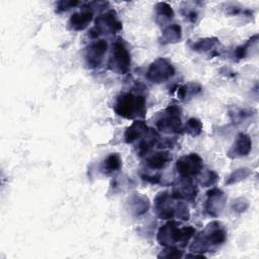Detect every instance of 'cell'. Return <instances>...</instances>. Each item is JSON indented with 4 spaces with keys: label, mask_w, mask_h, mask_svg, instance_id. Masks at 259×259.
<instances>
[{
    "label": "cell",
    "mask_w": 259,
    "mask_h": 259,
    "mask_svg": "<svg viewBox=\"0 0 259 259\" xmlns=\"http://www.w3.org/2000/svg\"><path fill=\"white\" fill-rule=\"evenodd\" d=\"M179 225V223L171 221L161 227L157 235L158 242L166 247H173L175 244L181 247L186 246L190 238L194 235L195 230L191 226L180 228Z\"/></svg>",
    "instance_id": "6da1fadb"
},
{
    "label": "cell",
    "mask_w": 259,
    "mask_h": 259,
    "mask_svg": "<svg viewBox=\"0 0 259 259\" xmlns=\"http://www.w3.org/2000/svg\"><path fill=\"white\" fill-rule=\"evenodd\" d=\"M227 233L219 222L209 223L193 240L190 251L206 252L212 246H219L226 241Z\"/></svg>",
    "instance_id": "7a4b0ae2"
},
{
    "label": "cell",
    "mask_w": 259,
    "mask_h": 259,
    "mask_svg": "<svg viewBox=\"0 0 259 259\" xmlns=\"http://www.w3.org/2000/svg\"><path fill=\"white\" fill-rule=\"evenodd\" d=\"M145 103L146 101L144 96L124 93L117 98L114 110L118 115L125 118L143 116L146 110Z\"/></svg>",
    "instance_id": "3957f363"
},
{
    "label": "cell",
    "mask_w": 259,
    "mask_h": 259,
    "mask_svg": "<svg viewBox=\"0 0 259 259\" xmlns=\"http://www.w3.org/2000/svg\"><path fill=\"white\" fill-rule=\"evenodd\" d=\"M121 22L118 20L114 10H109L99 15L95 20V25L91 29L90 34L97 37L103 33H114L121 29Z\"/></svg>",
    "instance_id": "277c9868"
},
{
    "label": "cell",
    "mask_w": 259,
    "mask_h": 259,
    "mask_svg": "<svg viewBox=\"0 0 259 259\" xmlns=\"http://www.w3.org/2000/svg\"><path fill=\"white\" fill-rule=\"evenodd\" d=\"M175 73L174 67L165 58L155 60L147 71V78L153 83H162L170 79Z\"/></svg>",
    "instance_id": "5b68a950"
},
{
    "label": "cell",
    "mask_w": 259,
    "mask_h": 259,
    "mask_svg": "<svg viewBox=\"0 0 259 259\" xmlns=\"http://www.w3.org/2000/svg\"><path fill=\"white\" fill-rule=\"evenodd\" d=\"M203 163L199 155L191 153L179 158L176 162L177 173L184 178H191L197 175L202 169Z\"/></svg>",
    "instance_id": "8992f818"
},
{
    "label": "cell",
    "mask_w": 259,
    "mask_h": 259,
    "mask_svg": "<svg viewBox=\"0 0 259 259\" xmlns=\"http://www.w3.org/2000/svg\"><path fill=\"white\" fill-rule=\"evenodd\" d=\"M109 66L112 70L119 74H125L131 68L130 53L120 41H115L112 45L111 57L109 60Z\"/></svg>",
    "instance_id": "52a82bcc"
},
{
    "label": "cell",
    "mask_w": 259,
    "mask_h": 259,
    "mask_svg": "<svg viewBox=\"0 0 259 259\" xmlns=\"http://www.w3.org/2000/svg\"><path fill=\"white\" fill-rule=\"evenodd\" d=\"M157 127L166 134L178 133L181 130L180 108L174 105L168 106L165 109V114L162 115L156 122Z\"/></svg>",
    "instance_id": "ba28073f"
},
{
    "label": "cell",
    "mask_w": 259,
    "mask_h": 259,
    "mask_svg": "<svg viewBox=\"0 0 259 259\" xmlns=\"http://www.w3.org/2000/svg\"><path fill=\"white\" fill-rule=\"evenodd\" d=\"M171 198L172 196H170L166 191L160 192L155 198V211L162 220H171L174 217H177L179 203L174 206Z\"/></svg>",
    "instance_id": "9c48e42d"
},
{
    "label": "cell",
    "mask_w": 259,
    "mask_h": 259,
    "mask_svg": "<svg viewBox=\"0 0 259 259\" xmlns=\"http://www.w3.org/2000/svg\"><path fill=\"white\" fill-rule=\"evenodd\" d=\"M107 50V44L103 39H98L89 45L85 51V61L89 68L98 67Z\"/></svg>",
    "instance_id": "30bf717a"
},
{
    "label": "cell",
    "mask_w": 259,
    "mask_h": 259,
    "mask_svg": "<svg viewBox=\"0 0 259 259\" xmlns=\"http://www.w3.org/2000/svg\"><path fill=\"white\" fill-rule=\"evenodd\" d=\"M206 197L204 205L205 211L211 217H218L225 205V193L221 189L213 187L206 192Z\"/></svg>",
    "instance_id": "8fae6325"
},
{
    "label": "cell",
    "mask_w": 259,
    "mask_h": 259,
    "mask_svg": "<svg viewBox=\"0 0 259 259\" xmlns=\"http://www.w3.org/2000/svg\"><path fill=\"white\" fill-rule=\"evenodd\" d=\"M197 191H198L197 187L192 182L191 178L181 177V179L178 181L177 185H175L171 196L174 199L193 200L196 196Z\"/></svg>",
    "instance_id": "7c38bea8"
},
{
    "label": "cell",
    "mask_w": 259,
    "mask_h": 259,
    "mask_svg": "<svg viewBox=\"0 0 259 259\" xmlns=\"http://www.w3.org/2000/svg\"><path fill=\"white\" fill-rule=\"evenodd\" d=\"M251 149H252V141L250 137L246 134L241 133L237 136V139L228 154L232 158L245 157L250 153Z\"/></svg>",
    "instance_id": "4fadbf2b"
},
{
    "label": "cell",
    "mask_w": 259,
    "mask_h": 259,
    "mask_svg": "<svg viewBox=\"0 0 259 259\" xmlns=\"http://www.w3.org/2000/svg\"><path fill=\"white\" fill-rule=\"evenodd\" d=\"M93 18V13L89 10L75 12L69 19V26L73 30H83L88 26Z\"/></svg>",
    "instance_id": "5bb4252c"
},
{
    "label": "cell",
    "mask_w": 259,
    "mask_h": 259,
    "mask_svg": "<svg viewBox=\"0 0 259 259\" xmlns=\"http://www.w3.org/2000/svg\"><path fill=\"white\" fill-rule=\"evenodd\" d=\"M148 131L149 128L144 120H136L126 128L124 133V141L127 144H132L146 135Z\"/></svg>",
    "instance_id": "9a60e30c"
},
{
    "label": "cell",
    "mask_w": 259,
    "mask_h": 259,
    "mask_svg": "<svg viewBox=\"0 0 259 259\" xmlns=\"http://www.w3.org/2000/svg\"><path fill=\"white\" fill-rule=\"evenodd\" d=\"M172 159L168 152H158L150 156L147 160V165L152 169H162Z\"/></svg>",
    "instance_id": "2e32d148"
},
{
    "label": "cell",
    "mask_w": 259,
    "mask_h": 259,
    "mask_svg": "<svg viewBox=\"0 0 259 259\" xmlns=\"http://www.w3.org/2000/svg\"><path fill=\"white\" fill-rule=\"evenodd\" d=\"M121 167V159L117 153L110 154L107 156V158L103 161L101 170L104 174H112L114 172H117Z\"/></svg>",
    "instance_id": "e0dca14e"
},
{
    "label": "cell",
    "mask_w": 259,
    "mask_h": 259,
    "mask_svg": "<svg viewBox=\"0 0 259 259\" xmlns=\"http://www.w3.org/2000/svg\"><path fill=\"white\" fill-rule=\"evenodd\" d=\"M181 38V27L178 24H171L167 26L162 34L161 42L170 44L178 41Z\"/></svg>",
    "instance_id": "ac0fdd59"
},
{
    "label": "cell",
    "mask_w": 259,
    "mask_h": 259,
    "mask_svg": "<svg viewBox=\"0 0 259 259\" xmlns=\"http://www.w3.org/2000/svg\"><path fill=\"white\" fill-rule=\"evenodd\" d=\"M155 8H156V13H157V20L159 21L161 19L162 23L170 21L174 16V12H173L171 6L169 4H167L166 2L157 3Z\"/></svg>",
    "instance_id": "d6986e66"
},
{
    "label": "cell",
    "mask_w": 259,
    "mask_h": 259,
    "mask_svg": "<svg viewBox=\"0 0 259 259\" xmlns=\"http://www.w3.org/2000/svg\"><path fill=\"white\" fill-rule=\"evenodd\" d=\"M184 132L189 134L192 137L198 136L202 132V123H201V121L199 119H197V118H194V117L189 118L186 121L185 125H184Z\"/></svg>",
    "instance_id": "ffe728a7"
},
{
    "label": "cell",
    "mask_w": 259,
    "mask_h": 259,
    "mask_svg": "<svg viewBox=\"0 0 259 259\" xmlns=\"http://www.w3.org/2000/svg\"><path fill=\"white\" fill-rule=\"evenodd\" d=\"M219 44L218 38L215 37H208V38H203V39H199L198 41H196L193 45V50L197 51V52H205L208 50H211L212 48H214L217 45Z\"/></svg>",
    "instance_id": "44dd1931"
},
{
    "label": "cell",
    "mask_w": 259,
    "mask_h": 259,
    "mask_svg": "<svg viewBox=\"0 0 259 259\" xmlns=\"http://www.w3.org/2000/svg\"><path fill=\"white\" fill-rule=\"evenodd\" d=\"M131 201L134 204V210L136 211L137 214H142V213L146 212L148 207H149V203H148L147 197L141 196L139 194L133 196Z\"/></svg>",
    "instance_id": "7402d4cb"
},
{
    "label": "cell",
    "mask_w": 259,
    "mask_h": 259,
    "mask_svg": "<svg viewBox=\"0 0 259 259\" xmlns=\"http://www.w3.org/2000/svg\"><path fill=\"white\" fill-rule=\"evenodd\" d=\"M251 173V171L247 168H241V169H237L235 170L228 178V181H227V184H232V183H235V182H238L240 180H243L245 179L247 176H249Z\"/></svg>",
    "instance_id": "603a6c76"
},
{
    "label": "cell",
    "mask_w": 259,
    "mask_h": 259,
    "mask_svg": "<svg viewBox=\"0 0 259 259\" xmlns=\"http://www.w3.org/2000/svg\"><path fill=\"white\" fill-rule=\"evenodd\" d=\"M218 178H219V176L217 175V173H214L213 171L208 170L202 175V177L200 179V183L203 187H207V186H210V185L214 184L217 182Z\"/></svg>",
    "instance_id": "cb8c5ba5"
},
{
    "label": "cell",
    "mask_w": 259,
    "mask_h": 259,
    "mask_svg": "<svg viewBox=\"0 0 259 259\" xmlns=\"http://www.w3.org/2000/svg\"><path fill=\"white\" fill-rule=\"evenodd\" d=\"M181 256H182L181 251L174 247H167V249H165L163 253L159 255V257H162V258H180Z\"/></svg>",
    "instance_id": "d4e9b609"
},
{
    "label": "cell",
    "mask_w": 259,
    "mask_h": 259,
    "mask_svg": "<svg viewBox=\"0 0 259 259\" xmlns=\"http://www.w3.org/2000/svg\"><path fill=\"white\" fill-rule=\"evenodd\" d=\"M78 4L77 1H60L57 3V11H64L72 8Z\"/></svg>",
    "instance_id": "484cf974"
}]
</instances>
